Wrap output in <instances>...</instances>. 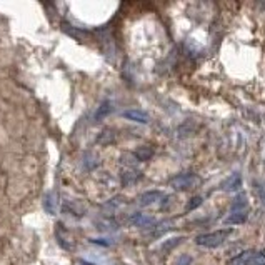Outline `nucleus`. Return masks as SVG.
Returning <instances> with one entry per match:
<instances>
[{
	"instance_id": "obj_1",
	"label": "nucleus",
	"mask_w": 265,
	"mask_h": 265,
	"mask_svg": "<svg viewBox=\"0 0 265 265\" xmlns=\"http://www.w3.org/2000/svg\"><path fill=\"white\" fill-rule=\"evenodd\" d=\"M230 235H232V230L230 228L215 230V232L198 235L195 242H197V245H202V247H207V248H217L230 237Z\"/></svg>"
},
{
	"instance_id": "obj_2",
	"label": "nucleus",
	"mask_w": 265,
	"mask_h": 265,
	"mask_svg": "<svg viewBox=\"0 0 265 265\" xmlns=\"http://www.w3.org/2000/svg\"><path fill=\"white\" fill-rule=\"evenodd\" d=\"M200 177H197V175L194 174H182V175H177L175 178H172V182H170V185H172L174 188L177 190H190V188H195L200 185Z\"/></svg>"
},
{
	"instance_id": "obj_3",
	"label": "nucleus",
	"mask_w": 265,
	"mask_h": 265,
	"mask_svg": "<svg viewBox=\"0 0 265 265\" xmlns=\"http://www.w3.org/2000/svg\"><path fill=\"white\" fill-rule=\"evenodd\" d=\"M230 264H237V265H264L265 264V255L264 252H242L238 257H235L234 260H230Z\"/></svg>"
},
{
	"instance_id": "obj_4",
	"label": "nucleus",
	"mask_w": 265,
	"mask_h": 265,
	"mask_svg": "<svg viewBox=\"0 0 265 265\" xmlns=\"http://www.w3.org/2000/svg\"><path fill=\"white\" fill-rule=\"evenodd\" d=\"M220 188L224 192H237V190L242 188V175H240V172H234L227 180H224Z\"/></svg>"
},
{
	"instance_id": "obj_5",
	"label": "nucleus",
	"mask_w": 265,
	"mask_h": 265,
	"mask_svg": "<svg viewBox=\"0 0 265 265\" xmlns=\"http://www.w3.org/2000/svg\"><path fill=\"white\" fill-rule=\"evenodd\" d=\"M42 205H44L45 212H47L48 215H55V214H57V210H58V195H57V192L50 190V192L45 194Z\"/></svg>"
},
{
	"instance_id": "obj_6",
	"label": "nucleus",
	"mask_w": 265,
	"mask_h": 265,
	"mask_svg": "<svg viewBox=\"0 0 265 265\" xmlns=\"http://www.w3.org/2000/svg\"><path fill=\"white\" fill-rule=\"evenodd\" d=\"M162 197H164V194L160 192V190H150V192H145L140 195L138 204L142 205V207H150V205L160 202Z\"/></svg>"
},
{
	"instance_id": "obj_7",
	"label": "nucleus",
	"mask_w": 265,
	"mask_h": 265,
	"mask_svg": "<svg viewBox=\"0 0 265 265\" xmlns=\"http://www.w3.org/2000/svg\"><path fill=\"white\" fill-rule=\"evenodd\" d=\"M124 118H128L132 122H138V124H148V115L144 112V110L138 108H132V110H125L124 112Z\"/></svg>"
},
{
	"instance_id": "obj_8",
	"label": "nucleus",
	"mask_w": 265,
	"mask_h": 265,
	"mask_svg": "<svg viewBox=\"0 0 265 265\" xmlns=\"http://www.w3.org/2000/svg\"><path fill=\"white\" fill-rule=\"evenodd\" d=\"M247 218H248V208L247 210H237V212H232L227 218H225V224L227 225H240V224L247 222Z\"/></svg>"
},
{
	"instance_id": "obj_9",
	"label": "nucleus",
	"mask_w": 265,
	"mask_h": 265,
	"mask_svg": "<svg viewBox=\"0 0 265 265\" xmlns=\"http://www.w3.org/2000/svg\"><path fill=\"white\" fill-rule=\"evenodd\" d=\"M130 224L137 225V227H150V225L155 224V218L148 217V215H144V214H135L130 217Z\"/></svg>"
},
{
	"instance_id": "obj_10",
	"label": "nucleus",
	"mask_w": 265,
	"mask_h": 265,
	"mask_svg": "<svg viewBox=\"0 0 265 265\" xmlns=\"http://www.w3.org/2000/svg\"><path fill=\"white\" fill-rule=\"evenodd\" d=\"M248 208V198L247 194L242 192V195H237L232 202V212H237V210H247Z\"/></svg>"
},
{
	"instance_id": "obj_11",
	"label": "nucleus",
	"mask_w": 265,
	"mask_h": 265,
	"mask_svg": "<svg viewBox=\"0 0 265 265\" xmlns=\"http://www.w3.org/2000/svg\"><path fill=\"white\" fill-rule=\"evenodd\" d=\"M112 104L110 102H104L102 105H98V108L95 110V115H94V118H95V122H100V120H104L107 115L112 112Z\"/></svg>"
},
{
	"instance_id": "obj_12",
	"label": "nucleus",
	"mask_w": 265,
	"mask_h": 265,
	"mask_svg": "<svg viewBox=\"0 0 265 265\" xmlns=\"http://www.w3.org/2000/svg\"><path fill=\"white\" fill-rule=\"evenodd\" d=\"M182 240H184V237L167 238V240H165V242H164L162 245H160V250H162V252H165V254H167V252H170V250H172V248H175V247H177V245H178L180 242H182Z\"/></svg>"
},
{
	"instance_id": "obj_13",
	"label": "nucleus",
	"mask_w": 265,
	"mask_h": 265,
	"mask_svg": "<svg viewBox=\"0 0 265 265\" xmlns=\"http://www.w3.org/2000/svg\"><path fill=\"white\" fill-rule=\"evenodd\" d=\"M135 157H137L138 160H147V158H150L154 155V150L152 148H148V147H140V148H137L135 150Z\"/></svg>"
},
{
	"instance_id": "obj_14",
	"label": "nucleus",
	"mask_w": 265,
	"mask_h": 265,
	"mask_svg": "<svg viewBox=\"0 0 265 265\" xmlns=\"http://www.w3.org/2000/svg\"><path fill=\"white\" fill-rule=\"evenodd\" d=\"M202 202H204L202 197H192V198H190V202L185 205V210H187V212H190V210L197 208L198 205H202Z\"/></svg>"
},
{
	"instance_id": "obj_15",
	"label": "nucleus",
	"mask_w": 265,
	"mask_h": 265,
	"mask_svg": "<svg viewBox=\"0 0 265 265\" xmlns=\"http://www.w3.org/2000/svg\"><path fill=\"white\" fill-rule=\"evenodd\" d=\"M190 264H192V258H190L188 255H182V257H178L175 265H190Z\"/></svg>"
}]
</instances>
